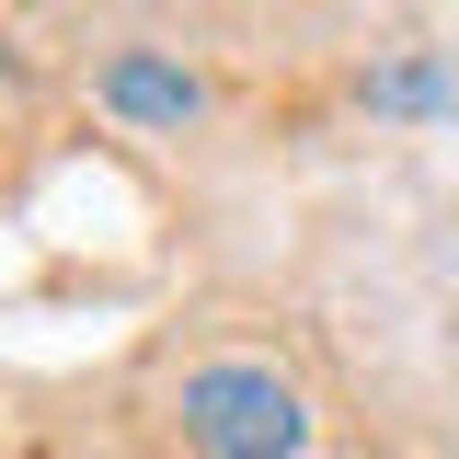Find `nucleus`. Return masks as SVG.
I'll return each mask as SVG.
<instances>
[{
  "instance_id": "7ed1b4c3",
  "label": "nucleus",
  "mask_w": 459,
  "mask_h": 459,
  "mask_svg": "<svg viewBox=\"0 0 459 459\" xmlns=\"http://www.w3.org/2000/svg\"><path fill=\"white\" fill-rule=\"evenodd\" d=\"M368 104L379 115H459V69L448 57H379L368 69Z\"/></svg>"
},
{
  "instance_id": "f257e3e1",
  "label": "nucleus",
  "mask_w": 459,
  "mask_h": 459,
  "mask_svg": "<svg viewBox=\"0 0 459 459\" xmlns=\"http://www.w3.org/2000/svg\"><path fill=\"white\" fill-rule=\"evenodd\" d=\"M184 437H195V459H299L310 402L253 356H207V368H184Z\"/></svg>"
},
{
  "instance_id": "f03ea898",
  "label": "nucleus",
  "mask_w": 459,
  "mask_h": 459,
  "mask_svg": "<svg viewBox=\"0 0 459 459\" xmlns=\"http://www.w3.org/2000/svg\"><path fill=\"white\" fill-rule=\"evenodd\" d=\"M104 104L126 115V126H195V115H207V81H195L184 57L115 47V57H104Z\"/></svg>"
}]
</instances>
